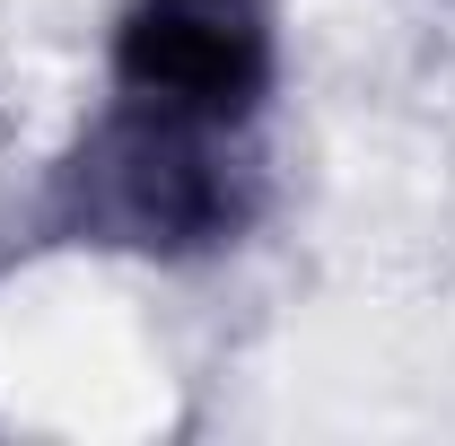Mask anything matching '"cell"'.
I'll return each instance as SVG.
<instances>
[{
    "mask_svg": "<svg viewBox=\"0 0 455 446\" xmlns=\"http://www.w3.org/2000/svg\"><path fill=\"white\" fill-rule=\"evenodd\" d=\"M263 175L228 123L158 114L114 97L88 140L53 175V219L79 245H123V254H211L254 227Z\"/></svg>",
    "mask_w": 455,
    "mask_h": 446,
    "instance_id": "1",
    "label": "cell"
},
{
    "mask_svg": "<svg viewBox=\"0 0 455 446\" xmlns=\"http://www.w3.org/2000/svg\"><path fill=\"white\" fill-rule=\"evenodd\" d=\"M272 9L263 0H123L114 9V97L245 131L272 97Z\"/></svg>",
    "mask_w": 455,
    "mask_h": 446,
    "instance_id": "2",
    "label": "cell"
}]
</instances>
